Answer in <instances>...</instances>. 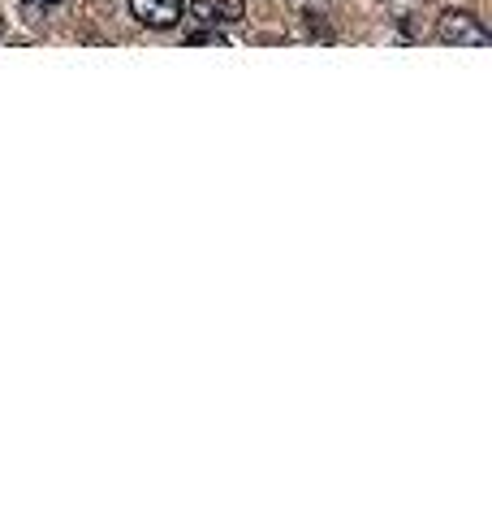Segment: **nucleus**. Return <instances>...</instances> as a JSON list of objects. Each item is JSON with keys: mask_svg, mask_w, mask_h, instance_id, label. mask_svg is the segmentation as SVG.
I'll list each match as a JSON object with an SVG mask.
<instances>
[{"mask_svg": "<svg viewBox=\"0 0 492 518\" xmlns=\"http://www.w3.org/2000/svg\"><path fill=\"white\" fill-rule=\"evenodd\" d=\"M35 5H61V0H35Z\"/></svg>", "mask_w": 492, "mask_h": 518, "instance_id": "nucleus-6", "label": "nucleus"}, {"mask_svg": "<svg viewBox=\"0 0 492 518\" xmlns=\"http://www.w3.org/2000/svg\"><path fill=\"white\" fill-rule=\"evenodd\" d=\"M130 13L143 26H152V31H169V26L182 22L186 5H182V0H130Z\"/></svg>", "mask_w": 492, "mask_h": 518, "instance_id": "nucleus-2", "label": "nucleus"}, {"mask_svg": "<svg viewBox=\"0 0 492 518\" xmlns=\"http://www.w3.org/2000/svg\"><path fill=\"white\" fill-rule=\"evenodd\" d=\"M436 39H441V44H449V48H488V44H492L488 26L475 18V13H462V9L441 13Z\"/></svg>", "mask_w": 492, "mask_h": 518, "instance_id": "nucleus-1", "label": "nucleus"}, {"mask_svg": "<svg viewBox=\"0 0 492 518\" xmlns=\"http://www.w3.org/2000/svg\"><path fill=\"white\" fill-rule=\"evenodd\" d=\"M307 31H311V35H320V39H328V26L320 22V13H307Z\"/></svg>", "mask_w": 492, "mask_h": 518, "instance_id": "nucleus-5", "label": "nucleus"}, {"mask_svg": "<svg viewBox=\"0 0 492 518\" xmlns=\"http://www.w3.org/2000/svg\"><path fill=\"white\" fill-rule=\"evenodd\" d=\"M186 44H190V48H203V44L225 48V35H221V26H208V31H190V35H186Z\"/></svg>", "mask_w": 492, "mask_h": 518, "instance_id": "nucleus-4", "label": "nucleus"}, {"mask_svg": "<svg viewBox=\"0 0 492 518\" xmlns=\"http://www.w3.org/2000/svg\"><path fill=\"white\" fill-rule=\"evenodd\" d=\"M190 18L203 26H238L246 18L242 0H190Z\"/></svg>", "mask_w": 492, "mask_h": 518, "instance_id": "nucleus-3", "label": "nucleus"}, {"mask_svg": "<svg viewBox=\"0 0 492 518\" xmlns=\"http://www.w3.org/2000/svg\"><path fill=\"white\" fill-rule=\"evenodd\" d=\"M0 31H5V22H0Z\"/></svg>", "mask_w": 492, "mask_h": 518, "instance_id": "nucleus-7", "label": "nucleus"}]
</instances>
